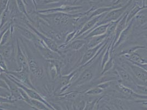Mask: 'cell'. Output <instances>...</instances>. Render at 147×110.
<instances>
[{
	"label": "cell",
	"mask_w": 147,
	"mask_h": 110,
	"mask_svg": "<svg viewBox=\"0 0 147 110\" xmlns=\"http://www.w3.org/2000/svg\"></svg>",
	"instance_id": "cell-27"
},
{
	"label": "cell",
	"mask_w": 147,
	"mask_h": 110,
	"mask_svg": "<svg viewBox=\"0 0 147 110\" xmlns=\"http://www.w3.org/2000/svg\"><path fill=\"white\" fill-rule=\"evenodd\" d=\"M0 55L5 62H11L14 56V48L11 40L4 45L0 46Z\"/></svg>",
	"instance_id": "cell-10"
},
{
	"label": "cell",
	"mask_w": 147,
	"mask_h": 110,
	"mask_svg": "<svg viewBox=\"0 0 147 110\" xmlns=\"http://www.w3.org/2000/svg\"><path fill=\"white\" fill-rule=\"evenodd\" d=\"M17 100L14 99L13 98H3L0 96V105L3 104H13L15 103Z\"/></svg>",
	"instance_id": "cell-22"
},
{
	"label": "cell",
	"mask_w": 147,
	"mask_h": 110,
	"mask_svg": "<svg viewBox=\"0 0 147 110\" xmlns=\"http://www.w3.org/2000/svg\"><path fill=\"white\" fill-rule=\"evenodd\" d=\"M34 44L36 48L38 50V51L42 55V56L46 60L48 61H52L63 59V57H61V55L49 49L43 43V41H42L40 39L37 43Z\"/></svg>",
	"instance_id": "cell-6"
},
{
	"label": "cell",
	"mask_w": 147,
	"mask_h": 110,
	"mask_svg": "<svg viewBox=\"0 0 147 110\" xmlns=\"http://www.w3.org/2000/svg\"><path fill=\"white\" fill-rule=\"evenodd\" d=\"M77 13L70 14L63 12L52 13L49 14H40V17L49 25L51 23L55 26L62 28L71 26V19L76 16Z\"/></svg>",
	"instance_id": "cell-1"
},
{
	"label": "cell",
	"mask_w": 147,
	"mask_h": 110,
	"mask_svg": "<svg viewBox=\"0 0 147 110\" xmlns=\"http://www.w3.org/2000/svg\"><path fill=\"white\" fill-rule=\"evenodd\" d=\"M26 25L28 26L29 29H30L31 31H33L36 35L37 37L39 38L40 40L43 41V43L51 50L59 54V55H61V51L59 48L58 45L55 43V41L52 40L51 39L49 38V37L46 36L42 33H41L38 30H37L35 27H34L29 22H26Z\"/></svg>",
	"instance_id": "cell-4"
},
{
	"label": "cell",
	"mask_w": 147,
	"mask_h": 110,
	"mask_svg": "<svg viewBox=\"0 0 147 110\" xmlns=\"http://www.w3.org/2000/svg\"><path fill=\"white\" fill-rule=\"evenodd\" d=\"M0 96L3 98H13L11 95V92L9 90L1 87H0Z\"/></svg>",
	"instance_id": "cell-20"
},
{
	"label": "cell",
	"mask_w": 147,
	"mask_h": 110,
	"mask_svg": "<svg viewBox=\"0 0 147 110\" xmlns=\"http://www.w3.org/2000/svg\"><path fill=\"white\" fill-rule=\"evenodd\" d=\"M9 0H0V22L1 17L2 13L6 9L9 3Z\"/></svg>",
	"instance_id": "cell-21"
},
{
	"label": "cell",
	"mask_w": 147,
	"mask_h": 110,
	"mask_svg": "<svg viewBox=\"0 0 147 110\" xmlns=\"http://www.w3.org/2000/svg\"><path fill=\"white\" fill-rule=\"evenodd\" d=\"M16 28L22 36H23L25 38L29 40V41H31V42L35 43L39 40V38L30 29H27L23 26L20 25H17Z\"/></svg>",
	"instance_id": "cell-13"
},
{
	"label": "cell",
	"mask_w": 147,
	"mask_h": 110,
	"mask_svg": "<svg viewBox=\"0 0 147 110\" xmlns=\"http://www.w3.org/2000/svg\"><path fill=\"white\" fill-rule=\"evenodd\" d=\"M103 96L94 98L92 101H89L86 103V106L84 110H95L96 107V105L99 103V101L103 98Z\"/></svg>",
	"instance_id": "cell-19"
},
{
	"label": "cell",
	"mask_w": 147,
	"mask_h": 110,
	"mask_svg": "<svg viewBox=\"0 0 147 110\" xmlns=\"http://www.w3.org/2000/svg\"><path fill=\"white\" fill-rule=\"evenodd\" d=\"M133 1L134 0H129L127 2V3L125 5L117 8L114 9L109 12L107 13L104 16V17L102 19V20H100V22H99L96 26L100 25L110 23L111 22H115V21L118 20L127 10L129 7L130 6L132 3Z\"/></svg>",
	"instance_id": "cell-2"
},
{
	"label": "cell",
	"mask_w": 147,
	"mask_h": 110,
	"mask_svg": "<svg viewBox=\"0 0 147 110\" xmlns=\"http://www.w3.org/2000/svg\"><path fill=\"white\" fill-rule=\"evenodd\" d=\"M15 1H16L17 6L19 11L22 13H23V14H24L25 16H26V17L27 18L29 19L30 20V22H32V20L31 19L30 17L28 15V13L26 7H25V2L24 0H15Z\"/></svg>",
	"instance_id": "cell-18"
},
{
	"label": "cell",
	"mask_w": 147,
	"mask_h": 110,
	"mask_svg": "<svg viewBox=\"0 0 147 110\" xmlns=\"http://www.w3.org/2000/svg\"><path fill=\"white\" fill-rule=\"evenodd\" d=\"M0 110H6V109H3L2 107H1V106H0Z\"/></svg>",
	"instance_id": "cell-25"
},
{
	"label": "cell",
	"mask_w": 147,
	"mask_h": 110,
	"mask_svg": "<svg viewBox=\"0 0 147 110\" xmlns=\"http://www.w3.org/2000/svg\"><path fill=\"white\" fill-rule=\"evenodd\" d=\"M5 73L8 74L12 78L14 79L19 83L23 84V85L29 87L31 89H35L34 85L32 84L29 72L23 71H7Z\"/></svg>",
	"instance_id": "cell-5"
},
{
	"label": "cell",
	"mask_w": 147,
	"mask_h": 110,
	"mask_svg": "<svg viewBox=\"0 0 147 110\" xmlns=\"http://www.w3.org/2000/svg\"><path fill=\"white\" fill-rule=\"evenodd\" d=\"M109 25V23L105 24L98 25L96 28H93L91 31H90L88 33L81 36L78 39H85L87 40L92 37H97V36H100V35L105 34L107 31V29Z\"/></svg>",
	"instance_id": "cell-11"
},
{
	"label": "cell",
	"mask_w": 147,
	"mask_h": 110,
	"mask_svg": "<svg viewBox=\"0 0 147 110\" xmlns=\"http://www.w3.org/2000/svg\"><path fill=\"white\" fill-rule=\"evenodd\" d=\"M104 92V90L101 88L100 86H99L98 85H97L89 89L84 94L86 96H97L102 94Z\"/></svg>",
	"instance_id": "cell-15"
},
{
	"label": "cell",
	"mask_w": 147,
	"mask_h": 110,
	"mask_svg": "<svg viewBox=\"0 0 147 110\" xmlns=\"http://www.w3.org/2000/svg\"><path fill=\"white\" fill-rule=\"evenodd\" d=\"M107 34L97 36V37H92L88 39H87L86 46L87 49H90L94 47H96L99 45L105 42L107 40Z\"/></svg>",
	"instance_id": "cell-14"
},
{
	"label": "cell",
	"mask_w": 147,
	"mask_h": 110,
	"mask_svg": "<svg viewBox=\"0 0 147 110\" xmlns=\"http://www.w3.org/2000/svg\"><path fill=\"white\" fill-rule=\"evenodd\" d=\"M2 59H3V58H2V57L1 56V55H0V60H1Z\"/></svg>",
	"instance_id": "cell-26"
},
{
	"label": "cell",
	"mask_w": 147,
	"mask_h": 110,
	"mask_svg": "<svg viewBox=\"0 0 147 110\" xmlns=\"http://www.w3.org/2000/svg\"><path fill=\"white\" fill-rule=\"evenodd\" d=\"M105 107L107 108V109L108 110H113L110 108V107H109V106H108V105H105Z\"/></svg>",
	"instance_id": "cell-24"
},
{
	"label": "cell",
	"mask_w": 147,
	"mask_h": 110,
	"mask_svg": "<svg viewBox=\"0 0 147 110\" xmlns=\"http://www.w3.org/2000/svg\"><path fill=\"white\" fill-rule=\"evenodd\" d=\"M12 23L9 25V28H8V29L7 30L5 34H3L2 38V40L0 43V46L2 45H4L5 44H6L7 43H8L12 38Z\"/></svg>",
	"instance_id": "cell-17"
},
{
	"label": "cell",
	"mask_w": 147,
	"mask_h": 110,
	"mask_svg": "<svg viewBox=\"0 0 147 110\" xmlns=\"http://www.w3.org/2000/svg\"><path fill=\"white\" fill-rule=\"evenodd\" d=\"M107 13L94 17L88 20H87L81 28L80 30L78 31L74 39L79 38V37L88 33L90 31H91L93 28H94L99 23V22H100V20H102V19L104 17V16Z\"/></svg>",
	"instance_id": "cell-7"
},
{
	"label": "cell",
	"mask_w": 147,
	"mask_h": 110,
	"mask_svg": "<svg viewBox=\"0 0 147 110\" xmlns=\"http://www.w3.org/2000/svg\"><path fill=\"white\" fill-rule=\"evenodd\" d=\"M5 74L6 75L7 77L10 80H11L12 81H13L17 86H18L19 88H22L23 90H24L25 92H26V93L28 95V96L32 99H34V100H38V101H40L42 103H43V104L46 105L49 108H50L51 109L53 110H57L55 109V108L52 105H51V104H49V103L46 101L44 98L40 94H38V92H37L36 89H31L29 87H27L26 86L23 85V84L20 83L18 82V81L12 78L10 76H9L8 74H7L6 73H5Z\"/></svg>",
	"instance_id": "cell-3"
},
{
	"label": "cell",
	"mask_w": 147,
	"mask_h": 110,
	"mask_svg": "<svg viewBox=\"0 0 147 110\" xmlns=\"http://www.w3.org/2000/svg\"><path fill=\"white\" fill-rule=\"evenodd\" d=\"M16 61L19 68L18 71H23L30 72L27 57L21 49L19 41L18 39L17 40L16 45Z\"/></svg>",
	"instance_id": "cell-8"
},
{
	"label": "cell",
	"mask_w": 147,
	"mask_h": 110,
	"mask_svg": "<svg viewBox=\"0 0 147 110\" xmlns=\"http://www.w3.org/2000/svg\"><path fill=\"white\" fill-rule=\"evenodd\" d=\"M86 100L82 99L81 98L78 96L75 99L73 103V110H84L86 105Z\"/></svg>",
	"instance_id": "cell-16"
},
{
	"label": "cell",
	"mask_w": 147,
	"mask_h": 110,
	"mask_svg": "<svg viewBox=\"0 0 147 110\" xmlns=\"http://www.w3.org/2000/svg\"><path fill=\"white\" fill-rule=\"evenodd\" d=\"M110 106L113 107V110H130L128 105L125 101L124 99L121 98L111 97L108 101Z\"/></svg>",
	"instance_id": "cell-12"
},
{
	"label": "cell",
	"mask_w": 147,
	"mask_h": 110,
	"mask_svg": "<svg viewBox=\"0 0 147 110\" xmlns=\"http://www.w3.org/2000/svg\"><path fill=\"white\" fill-rule=\"evenodd\" d=\"M0 87L4 88H6V89H8V90H9V87H8V86L7 85L6 82L2 78H1V77H0Z\"/></svg>",
	"instance_id": "cell-23"
},
{
	"label": "cell",
	"mask_w": 147,
	"mask_h": 110,
	"mask_svg": "<svg viewBox=\"0 0 147 110\" xmlns=\"http://www.w3.org/2000/svg\"><path fill=\"white\" fill-rule=\"evenodd\" d=\"M27 60L29 72L37 79H41L43 75V69L36 60L31 56H28Z\"/></svg>",
	"instance_id": "cell-9"
}]
</instances>
